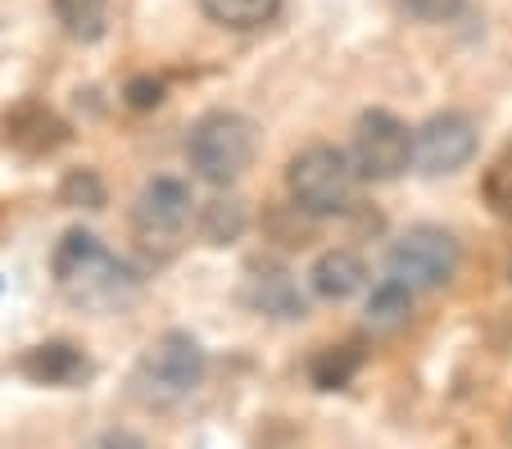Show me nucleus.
<instances>
[{
    "label": "nucleus",
    "instance_id": "1",
    "mask_svg": "<svg viewBox=\"0 0 512 449\" xmlns=\"http://www.w3.org/2000/svg\"><path fill=\"white\" fill-rule=\"evenodd\" d=\"M50 273L68 304L78 309H123L136 300L141 277L87 227H68L50 254Z\"/></svg>",
    "mask_w": 512,
    "mask_h": 449
},
{
    "label": "nucleus",
    "instance_id": "2",
    "mask_svg": "<svg viewBox=\"0 0 512 449\" xmlns=\"http://www.w3.org/2000/svg\"><path fill=\"white\" fill-rule=\"evenodd\" d=\"M204 345L195 341L191 332H164L141 350L132 368V395L155 413H168V409H182L204 381Z\"/></svg>",
    "mask_w": 512,
    "mask_h": 449
},
{
    "label": "nucleus",
    "instance_id": "3",
    "mask_svg": "<svg viewBox=\"0 0 512 449\" xmlns=\"http://www.w3.org/2000/svg\"><path fill=\"white\" fill-rule=\"evenodd\" d=\"M254 155H259V127L236 109H213L186 132V164L209 186H232L236 177H245Z\"/></svg>",
    "mask_w": 512,
    "mask_h": 449
},
{
    "label": "nucleus",
    "instance_id": "4",
    "mask_svg": "<svg viewBox=\"0 0 512 449\" xmlns=\"http://www.w3.org/2000/svg\"><path fill=\"white\" fill-rule=\"evenodd\" d=\"M358 168L345 150L336 146H304L286 168V191L295 200V209L313 218H336L354 205Z\"/></svg>",
    "mask_w": 512,
    "mask_h": 449
},
{
    "label": "nucleus",
    "instance_id": "5",
    "mask_svg": "<svg viewBox=\"0 0 512 449\" xmlns=\"http://www.w3.org/2000/svg\"><path fill=\"white\" fill-rule=\"evenodd\" d=\"M458 264H463V245L454 241V232L435 223H417L390 245L386 277H399L413 291H440L458 277Z\"/></svg>",
    "mask_w": 512,
    "mask_h": 449
},
{
    "label": "nucleus",
    "instance_id": "6",
    "mask_svg": "<svg viewBox=\"0 0 512 449\" xmlns=\"http://www.w3.org/2000/svg\"><path fill=\"white\" fill-rule=\"evenodd\" d=\"M349 159H354L363 182H395L413 168V132L390 109H368L354 123Z\"/></svg>",
    "mask_w": 512,
    "mask_h": 449
},
{
    "label": "nucleus",
    "instance_id": "7",
    "mask_svg": "<svg viewBox=\"0 0 512 449\" xmlns=\"http://www.w3.org/2000/svg\"><path fill=\"white\" fill-rule=\"evenodd\" d=\"M200 214L195 209L191 186L182 177H155V182L141 186V196L132 200V232L141 245L150 250H173L186 236L191 218Z\"/></svg>",
    "mask_w": 512,
    "mask_h": 449
},
{
    "label": "nucleus",
    "instance_id": "8",
    "mask_svg": "<svg viewBox=\"0 0 512 449\" xmlns=\"http://www.w3.org/2000/svg\"><path fill=\"white\" fill-rule=\"evenodd\" d=\"M476 141L481 137H476V123L467 114H458V109L431 114L413 132V168L422 177H449L472 164Z\"/></svg>",
    "mask_w": 512,
    "mask_h": 449
},
{
    "label": "nucleus",
    "instance_id": "9",
    "mask_svg": "<svg viewBox=\"0 0 512 449\" xmlns=\"http://www.w3.org/2000/svg\"><path fill=\"white\" fill-rule=\"evenodd\" d=\"M0 141L23 159H46L68 141V123L41 100H19L0 118Z\"/></svg>",
    "mask_w": 512,
    "mask_h": 449
},
{
    "label": "nucleus",
    "instance_id": "10",
    "mask_svg": "<svg viewBox=\"0 0 512 449\" xmlns=\"http://www.w3.org/2000/svg\"><path fill=\"white\" fill-rule=\"evenodd\" d=\"M19 372L32 381V386H55V391H68V386H82L91 377V359L82 345L73 341H41L32 350H23Z\"/></svg>",
    "mask_w": 512,
    "mask_h": 449
},
{
    "label": "nucleus",
    "instance_id": "11",
    "mask_svg": "<svg viewBox=\"0 0 512 449\" xmlns=\"http://www.w3.org/2000/svg\"><path fill=\"white\" fill-rule=\"evenodd\" d=\"M250 304L268 318H281V323H300L309 313V300H304L300 282L277 264H259L250 273Z\"/></svg>",
    "mask_w": 512,
    "mask_h": 449
},
{
    "label": "nucleus",
    "instance_id": "12",
    "mask_svg": "<svg viewBox=\"0 0 512 449\" xmlns=\"http://www.w3.org/2000/svg\"><path fill=\"white\" fill-rule=\"evenodd\" d=\"M309 286H313V295H318V300L345 304V300H354V295L368 286V264H363L354 250H327V254H318V259H313Z\"/></svg>",
    "mask_w": 512,
    "mask_h": 449
},
{
    "label": "nucleus",
    "instance_id": "13",
    "mask_svg": "<svg viewBox=\"0 0 512 449\" xmlns=\"http://www.w3.org/2000/svg\"><path fill=\"white\" fill-rule=\"evenodd\" d=\"M281 5H286V0H200L204 19L218 23V28H227V32L263 28V23H272L281 14Z\"/></svg>",
    "mask_w": 512,
    "mask_h": 449
},
{
    "label": "nucleus",
    "instance_id": "14",
    "mask_svg": "<svg viewBox=\"0 0 512 449\" xmlns=\"http://www.w3.org/2000/svg\"><path fill=\"white\" fill-rule=\"evenodd\" d=\"M413 286H404L399 277H386V282L377 286V291L368 295V327L377 336H390L399 332V327L413 318Z\"/></svg>",
    "mask_w": 512,
    "mask_h": 449
},
{
    "label": "nucleus",
    "instance_id": "15",
    "mask_svg": "<svg viewBox=\"0 0 512 449\" xmlns=\"http://www.w3.org/2000/svg\"><path fill=\"white\" fill-rule=\"evenodd\" d=\"M363 368V350L358 345H322L309 359V381L318 391H345Z\"/></svg>",
    "mask_w": 512,
    "mask_h": 449
},
{
    "label": "nucleus",
    "instance_id": "16",
    "mask_svg": "<svg viewBox=\"0 0 512 449\" xmlns=\"http://www.w3.org/2000/svg\"><path fill=\"white\" fill-rule=\"evenodd\" d=\"M195 223H200V236L209 245H236L245 236V227H250V214H245V205L236 196H218L209 205H200Z\"/></svg>",
    "mask_w": 512,
    "mask_h": 449
},
{
    "label": "nucleus",
    "instance_id": "17",
    "mask_svg": "<svg viewBox=\"0 0 512 449\" xmlns=\"http://www.w3.org/2000/svg\"><path fill=\"white\" fill-rule=\"evenodd\" d=\"M50 5H55L59 28H64L73 41L91 46V41L105 37V28H109V0H50Z\"/></svg>",
    "mask_w": 512,
    "mask_h": 449
},
{
    "label": "nucleus",
    "instance_id": "18",
    "mask_svg": "<svg viewBox=\"0 0 512 449\" xmlns=\"http://www.w3.org/2000/svg\"><path fill=\"white\" fill-rule=\"evenodd\" d=\"M481 200L494 218L512 223V146H503L499 155L485 164L481 173Z\"/></svg>",
    "mask_w": 512,
    "mask_h": 449
},
{
    "label": "nucleus",
    "instance_id": "19",
    "mask_svg": "<svg viewBox=\"0 0 512 449\" xmlns=\"http://www.w3.org/2000/svg\"><path fill=\"white\" fill-rule=\"evenodd\" d=\"M105 200H109V191L96 168H73L59 182V205H68V209H105Z\"/></svg>",
    "mask_w": 512,
    "mask_h": 449
},
{
    "label": "nucleus",
    "instance_id": "20",
    "mask_svg": "<svg viewBox=\"0 0 512 449\" xmlns=\"http://www.w3.org/2000/svg\"><path fill=\"white\" fill-rule=\"evenodd\" d=\"M417 23H454L467 0H399Z\"/></svg>",
    "mask_w": 512,
    "mask_h": 449
},
{
    "label": "nucleus",
    "instance_id": "21",
    "mask_svg": "<svg viewBox=\"0 0 512 449\" xmlns=\"http://www.w3.org/2000/svg\"><path fill=\"white\" fill-rule=\"evenodd\" d=\"M123 100L132 109H155V105H164V82L150 78V73H141V78H132L123 87Z\"/></svg>",
    "mask_w": 512,
    "mask_h": 449
},
{
    "label": "nucleus",
    "instance_id": "22",
    "mask_svg": "<svg viewBox=\"0 0 512 449\" xmlns=\"http://www.w3.org/2000/svg\"><path fill=\"white\" fill-rule=\"evenodd\" d=\"M91 449H150L136 431H123V427H114V431H105V436H96V445Z\"/></svg>",
    "mask_w": 512,
    "mask_h": 449
},
{
    "label": "nucleus",
    "instance_id": "23",
    "mask_svg": "<svg viewBox=\"0 0 512 449\" xmlns=\"http://www.w3.org/2000/svg\"><path fill=\"white\" fill-rule=\"evenodd\" d=\"M508 282H512V264H508Z\"/></svg>",
    "mask_w": 512,
    "mask_h": 449
}]
</instances>
